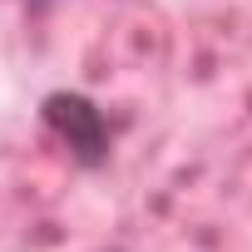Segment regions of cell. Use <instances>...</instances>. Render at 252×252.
<instances>
[{"instance_id":"cell-1","label":"cell","mask_w":252,"mask_h":252,"mask_svg":"<svg viewBox=\"0 0 252 252\" xmlns=\"http://www.w3.org/2000/svg\"><path fill=\"white\" fill-rule=\"evenodd\" d=\"M40 119H45V129L69 149V158L79 168H104L109 163V119H104V109L89 94L55 89V94L40 99Z\"/></svg>"},{"instance_id":"cell-2","label":"cell","mask_w":252,"mask_h":252,"mask_svg":"<svg viewBox=\"0 0 252 252\" xmlns=\"http://www.w3.org/2000/svg\"><path fill=\"white\" fill-rule=\"evenodd\" d=\"M114 252H124V247H114Z\"/></svg>"}]
</instances>
